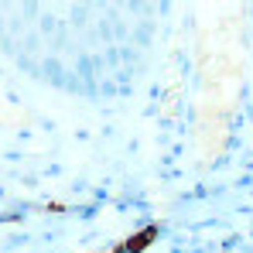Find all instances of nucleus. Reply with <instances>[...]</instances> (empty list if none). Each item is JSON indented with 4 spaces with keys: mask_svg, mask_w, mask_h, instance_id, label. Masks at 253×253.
<instances>
[{
    "mask_svg": "<svg viewBox=\"0 0 253 253\" xmlns=\"http://www.w3.org/2000/svg\"><path fill=\"white\" fill-rule=\"evenodd\" d=\"M151 240H154V229H147V233H137V236L126 243V250H140V247H147Z\"/></svg>",
    "mask_w": 253,
    "mask_h": 253,
    "instance_id": "obj_1",
    "label": "nucleus"
}]
</instances>
